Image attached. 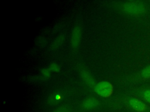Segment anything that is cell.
Here are the masks:
<instances>
[{"instance_id": "1", "label": "cell", "mask_w": 150, "mask_h": 112, "mask_svg": "<svg viewBox=\"0 0 150 112\" xmlns=\"http://www.w3.org/2000/svg\"><path fill=\"white\" fill-rule=\"evenodd\" d=\"M120 9L130 16H140L146 12L147 7L144 2L141 1H127L120 5Z\"/></svg>"}, {"instance_id": "2", "label": "cell", "mask_w": 150, "mask_h": 112, "mask_svg": "<svg viewBox=\"0 0 150 112\" xmlns=\"http://www.w3.org/2000/svg\"><path fill=\"white\" fill-rule=\"evenodd\" d=\"M94 90L98 96L107 98L110 97L114 92V87L111 83L107 80H101L97 83L94 87Z\"/></svg>"}, {"instance_id": "3", "label": "cell", "mask_w": 150, "mask_h": 112, "mask_svg": "<svg viewBox=\"0 0 150 112\" xmlns=\"http://www.w3.org/2000/svg\"><path fill=\"white\" fill-rule=\"evenodd\" d=\"M127 103L129 107L136 112H150V107L139 98L128 97Z\"/></svg>"}, {"instance_id": "4", "label": "cell", "mask_w": 150, "mask_h": 112, "mask_svg": "<svg viewBox=\"0 0 150 112\" xmlns=\"http://www.w3.org/2000/svg\"><path fill=\"white\" fill-rule=\"evenodd\" d=\"M81 29L79 26H75L71 33L70 37V44L71 48L73 50H76L80 43L81 38Z\"/></svg>"}, {"instance_id": "5", "label": "cell", "mask_w": 150, "mask_h": 112, "mask_svg": "<svg viewBox=\"0 0 150 112\" xmlns=\"http://www.w3.org/2000/svg\"><path fill=\"white\" fill-rule=\"evenodd\" d=\"M80 74L83 81L86 83V85L90 88L94 87L95 85L96 84L94 78L87 69L85 68H81L80 70Z\"/></svg>"}, {"instance_id": "6", "label": "cell", "mask_w": 150, "mask_h": 112, "mask_svg": "<svg viewBox=\"0 0 150 112\" xmlns=\"http://www.w3.org/2000/svg\"><path fill=\"white\" fill-rule=\"evenodd\" d=\"M100 104L98 99L90 96L84 99L81 104L82 109L84 110H91L96 108Z\"/></svg>"}, {"instance_id": "7", "label": "cell", "mask_w": 150, "mask_h": 112, "mask_svg": "<svg viewBox=\"0 0 150 112\" xmlns=\"http://www.w3.org/2000/svg\"><path fill=\"white\" fill-rule=\"evenodd\" d=\"M65 93L66 92L62 90L55 91L54 92L52 93L48 97V103L51 105H54L59 103L64 98Z\"/></svg>"}, {"instance_id": "8", "label": "cell", "mask_w": 150, "mask_h": 112, "mask_svg": "<svg viewBox=\"0 0 150 112\" xmlns=\"http://www.w3.org/2000/svg\"><path fill=\"white\" fill-rule=\"evenodd\" d=\"M135 94L145 103L150 104V88L142 87L135 91Z\"/></svg>"}, {"instance_id": "9", "label": "cell", "mask_w": 150, "mask_h": 112, "mask_svg": "<svg viewBox=\"0 0 150 112\" xmlns=\"http://www.w3.org/2000/svg\"><path fill=\"white\" fill-rule=\"evenodd\" d=\"M136 80H145L150 79V64L141 69L134 77Z\"/></svg>"}, {"instance_id": "10", "label": "cell", "mask_w": 150, "mask_h": 112, "mask_svg": "<svg viewBox=\"0 0 150 112\" xmlns=\"http://www.w3.org/2000/svg\"><path fill=\"white\" fill-rule=\"evenodd\" d=\"M64 40V36L63 34L59 35L58 36H57L55 38V39L51 43L50 48L52 50H54L56 48H57L63 43Z\"/></svg>"}, {"instance_id": "11", "label": "cell", "mask_w": 150, "mask_h": 112, "mask_svg": "<svg viewBox=\"0 0 150 112\" xmlns=\"http://www.w3.org/2000/svg\"><path fill=\"white\" fill-rule=\"evenodd\" d=\"M52 112H71V110L70 107L67 105H63L56 108Z\"/></svg>"}, {"instance_id": "12", "label": "cell", "mask_w": 150, "mask_h": 112, "mask_svg": "<svg viewBox=\"0 0 150 112\" xmlns=\"http://www.w3.org/2000/svg\"><path fill=\"white\" fill-rule=\"evenodd\" d=\"M48 68L50 69L51 72H58L60 71V69L59 65L56 62L50 63L48 66Z\"/></svg>"}, {"instance_id": "13", "label": "cell", "mask_w": 150, "mask_h": 112, "mask_svg": "<svg viewBox=\"0 0 150 112\" xmlns=\"http://www.w3.org/2000/svg\"><path fill=\"white\" fill-rule=\"evenodd\" d=\"M40 74L44 78L47 79L50 76L51 71L48 68H43L40 69Z\"/></svg>"}]
</instances>
